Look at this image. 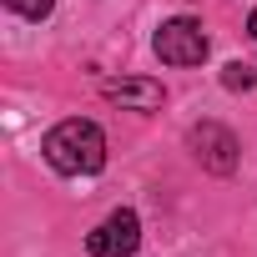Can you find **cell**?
Returning <instances> with one entry per match:
<instances>
[{
    "mask_svg": "<svg viewBox=\"0 0 257 257\" xmlns=\"http://www.w3.org/2000/svg\"><path fill=\"white\" fill-rule=\"evenodd\" d=\"M41 152H46V162H51L56 172H66V177H91V172L106 167V137H101V126H96V121H81V116L51 126L46 142H41Z\"/></svg>",
    "mask_w": 257,
    "mask_h": 257,
    "instance_id": "1",
    "label": "cell"
},
{
    "mask_svg": "<svg viewBox=\"0 0 257 257\" xmlns=\"http://www.w3.org/2000/svg\"><path fill=\"white\" fill-rule=\"evenodd\" d=\"M157 56H162L167 66H202V61H207V36H202V26L187 21V16L167 21V26L157 31Z\"/></svg>",
    "mask_w": 257,
    "mask_h": 257,
    "instance_id": "2",
    "label": "cell"
},
{
    "mask_svg": "<svg viewBox=\"0 0 257 257\" xmlns=\"http://www.w3.org/2000/svg\"><path fill=\"white\" fill-rule=\"evenodd\" d=\"M137 247H142V222H137L132 207L111 212V217L86 237V252H91V257H132Z\"/></svg>",
    "mask_w": 257,
    "mask_h": 257,
    "instance_id": "3",
    "label": "cell"
},
{
    "mask_svg": "<svg viewBox=\"0 0 257 257\" xmlns=\"http://www.w3.org/2000/svg\"><path fill=\"white\" fill-rule=\"evenodd\" d=\"M192 152H197V162L207 167V172H217V177H227L232 167H237V137L227 132V126H217V121H202V126H192Z\"/></svg>",
    "mask_w": 257,
    "mask_h": 257,
    "instance_id": "4",
    "label": "cell"
},
{
    "mask_svg": "<svg viewBox=\"0 0 257 257\" xmlns=\"http://www.w3.org/2000/svg\"><path fill=\"white\" fill-rule=\"evenodd\" d=\"M106 101H116L126 111H157L162 106V86L147 81V76H121V81H106Z\"/></svg>",
    "mask_w": 257,
    "mask_h": 257,
    "instance_id": "5",
    "label": "cell"
},
{
    "mask_svg": "<svg viewBox=\"0 0 257 257\" xmlns=\"http://www.w3.org/2000/svg\"><path fill=\"white\" fill-rule=\"evenodd\" d=\"M222 86H227V91H252V86H257V71H252L247 61H232V66L222 71Z\"/></svg>",
    "mask_w": 257,
    "mask_h": 257,
    "instance_id": "6",
    "label": "cell"
},
{
    "mask_svg": "<svg viewBox=\"0 0 257 257\" xmlns=\"http://www.w3.org/2000/svg\"><path fill=\"white\" fill-rule=\"evenodd\" d=\"M6 6H11L16 16H26V21H46V16L56 11V0H6Z\"/></svg>",
    "mask_w": 257,
    "mask_h": 257,
    "instance_id": "7",
    "label": "cell"
},
{
    "mask_svg": "<svg viewBox=\"0 0 257 257\" xmlns=\"http://www.w3.org/2000/svg\"><path fill=\"white\" fill-rule=\"evenodd\" d=\"M247 31H252V36H257V11H252V21H247Z\"/></svg>",
    "mask_w": 257,
    "mask_h": 257,
    "instance_id": "8",
    "label": "cell"
}]
</instances>
